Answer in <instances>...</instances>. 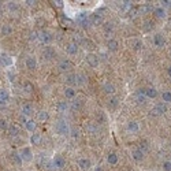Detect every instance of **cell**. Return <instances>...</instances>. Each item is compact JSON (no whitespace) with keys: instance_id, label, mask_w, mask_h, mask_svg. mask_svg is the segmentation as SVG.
<instances>
[{"instance_id":"ee69618b","label":"cell","mask_w":171,"mask_h":171,"mask_svg":"<svg viewBox=\"0 0 171 171\" xmlns=\"http://www.w3.org/2000/svg\"><path fill=\"white\" fill-rule=\"evenodd\" d=\"M70 134H71V137L74 138V140H78L79 138V130L78 129H70Z\"/></svg>"},{"instance_id":"d590c367","label":"cell","mask_w":171,"mask_h":171,"mask_svg":"<svg viewBox=\"0 0 171 171\" xmlns=\"http://www.w3.org/2000/svg\"><path fill=\"white\" fill-rule=\"evenodd\" d=\"M64 81H66L67 85H75V74H69V75H66Z\"/></svg>"},{"instance_id":"8992f818","label":"cell","mask_w":171,"mask_h":171,"mask_svg":"<svg viewBox=\"0 0 171 171\" xmlns=\"http://www.w3.org/2000/svg\"><path fill=\"white\" fill-rule=\"evenodd\" d=\"M85 60H86V63L89 64L90 67H97L99 66V63H100L99 56L95 55V54H88L86 56H85Z\"/></svg>"},{"instance_id":"52a82bcc","label":"cell","mask_w":171,"mask_h":171,"mask_svg":"<svg viewBox=\"0 0 171 171\" xmlns=\"http://www.w3.org/2000/svg\"><path fill=\"white\" fill-rule=\"evenodd\" d=\"M25 66L28 70H36L37 67V58L34 56V55H30V56L26 58L25 60Z\"/></svg>"},{"instance_id":"9a60e30c","label":"cell","mask_w":171,"mask_h":171,"mask_svg":"<svg viewBox=\"0 0 171 171\" xmlns=\"http://www.w3.org/2000/svg\"><path fill=\"white\" fill-rule=\"evenodd\" d=\"M118 48H119V43H118L116 40H114V38H111V40H108L107 43V49L110 52H116Z\"/></svg>"},{"instance_id":"f546056e","label":"cell","mask_w":171,"mask_h":171,"mask_svg":"<svg viewBox=\"0 0 171 171\" xmlns=\"http://www.w3.org/2000/svg\"><path fill=\"white\" fill-rule=\"evenodd\" d=\"M144 155H145V153H142L140 149H134L133 153H131V156H133V159H134L135 162H141V160H142Z\"/></svg>"},{"instance_id":"60d3db41","label":"cell","mask_w":171,"mask_h":171,"mask_svg":"<svg viewBox=\"0 0 171 171\" xmlns=\"http://www.w3.org/2000/svg\"><path fill=\"white\" fill-rule=\"evenodd\" d=\"M118 107V99L116 97H112V99L108 101V108H111V110H114V108Z\"/></svg>"},{"instance_id":"44dd1931","label":"cell","mask_w":171,"mask_h":171,"mask_svg":"<svg viewBox=\"0 0 171 171\" xmlns=\"http://www.w3.org/2000/svg\"><path fill=\"white\" fill-rule=\"evenodd\" d=\"M8 134H10V137H18L21 134L19 127L17 125H10L8 126Z\"/></svg>"},{"instance_id":"7bdbcfd3","label":"cell","mask_w":171,"mask_h":171,"mask_svg":"<svg viewBox=\"0 0 171 171\" xmlns=\"http://www.w3.org/2000/svg\"><path fill=\"white\" fill-rule=\"evenodd\" d=\"M162 99H163L164 103H171V92H163Z\"/></svg>"},{"instance_id":"b9f144b4","label":"cell","mask_w":171,"mask_h":171,"mask_svg":"<svg viewBox=\"0 0 171 171\" xmlns=\"http://www.w3.org/2000/svg\"><path fill=\"white\" fill-rule=\"evenodd\" d=\"M152 29H153V22L152 21H145V22H144V30L149 32V30H152Z\"/></svg>"},{"instance_id":"9c48e42d","label":"cell","mask_w":171,"mask_h":171,"mask_svg":"<svg viewBox=\"0 0 171 171\" xmlns=\"http://www.w3.org/2000/svg\"><path fill=\"white\" fill-rule=\"evenodd\" d=\"M59 70L60 71H70V70L73 69V63H71V60H69V59H63V60H60L59 62Z\"/></svg>"},{"instance_id":"e575fe53","label":"cell","mask_w":171,"mask_h":171,"mask_svg":"<svg viewBox=\"0 0 171 171\" xmlns=\"http://www.w3.org/2000/svg\"><path fill=\"white\" fill-rule=\"evenodd\" d=\"M107 162L110 164H116L118 163V155L116 153H110V155L107 156Z\"/></svg>"},{"instance_id":"91938a15","label":"cell","mask_w":171,"mask_h":171,"mask_svg":"<svg viewBox=\"0 0 171 171\" xmlns=\"http://www.w3.org/2000/svg\"><path fill=\"white\" fill-rule=\"evenodd\" d=\"M0 6H2V2H0Z\"/></svg>"},{"instance_id":"30bf717a","label":"cell","mask_w":171,"mask_h":171,"mask_svg":"<svg viewBox=\"0 0 171 171\" xmlns=\"http://www.w3.org/2000/svg\"><path fill=\"white\" fill-rule=\"evenodd\" d=\"M52 166H54L55 169L60 170V169H63V167L66 166V160H64V159L62 158V156L56 155L54 159H52Z\"/></svg>"},{"instance_id":"ba28073f","label":"cell","mask_w":171,"mask_h":171,"mask_svg":"<svg viewBox=\"0 0 171 171\" xmlns=\"http://www.w3.org/2000/svg\"><path fill=\"white\" fill-rule=\"evenodd\" d=\"M43 56H44V59H47V60H52V59L56 56V51H55L52 47H45V48L43 49Z\"/></svg>"},{"instance_id":"11a10c76","label":"cell","mask_w":171,"mask_h":171,"mask_svg":"<svg viewBox=\"0 0 171 171\" xmlns=\"http://www.w3.org/2000/svg\"><path fill=\"white\" fill-rule=\"evenodd\" d=\"M8 78H10V82H14V81H15V79H14V78H15V75H14V74H10V73H8Z\"/></svg>"},{"instance_id":"7dc6e473","label":"cell","mask_w":171,"mask_h":171,"mask_svg":"<svg viewBox=\"0 0 171 171\" xmlns=\"http://www.w3.org/2000/svg\"><path fill=\"white\" fill-rule=\"evenodd\" d=\"M8 10H10L11 13H14V11L18 10V6H17L14 2H10V3H8Z\"/></svg>"},{"instance_id":"ffe728a7","label":"cell","mask_w":171,"mask_h":171,"mask_svg":"<svg viewBox=\"0 0 171 171\" xmlns=\"http://www.w3.org/2000/svg\"><path fill=\"white\" fill-rule=\"evenodd\" d=\"M25 127L28 131H30V133H34V130L37 129V123L34 119H28V122L25 123Z\"/></svg>"},{"instance_id":"f35d334b","label":"cell","mask_w":171,"mask_h":171,"mask_svg":"<svg viewBox=\"0 0 171 171\" xmlns=\"http://www.w3.org/2000/svg\"><path fill=\"white\" fill-rule=\"evenodd\" d=\"M81 105H82L81 100H73V101H71V108H73L74 111H75V110L78 111L79 108H81Z\"/></svg>"},{"instance_id":"5b68a950","label":"cell","mask_w":171,"mask_h":171,"mask_svg":"<svg viewBox=\"0 0 171 171\" xmlns=\"http://www.w3.org/2000/svg\"><path fill=\"white\" fill-rule=\"evenodd\" d=\"M38 34V40L41 41L43 44H49L52 41V34L47 30H41V32H37Z\"/></svg>"},{"instance_id":"8d00e7d4","label":"cell","mask_w":171,"mask_h":171,"mask_svg":"<svg viewBox=\"0 0 171 171\" xmlns=\"http://www.w3.org/2000/svg\"><path fill=\"white\" fill-rule=\"evenodd\" d=\"M151 11H152V6H149V4H142L140 7V14H148Z\"/></svg>"},{"instance_id":"8fae6325","label":"cell","mask_w":171,"mask_h":171,"mask_svg":"<svg viewBox=\"0 0 171 171\" xmlns=\"http://www.w3.org/2000/svg\"><path fill=\"white\" fill-rule=\"evenodd\" d=\"M85 129H86L88 134H92V135H96L99 134V126L96 125V123L90 122V123H86V126H85Z\"/></svg>"},{"instance_id":"f6af8a7d","label":"cell","mask_w":171,"mask_h":171,"mask_svg":"<svg viewBox=\"0 0 171 171\" xmlns=\"http://www.w3.org/2000/svg\"><path fill=\"white\" fill-rule=\"evenodd\" d=\"M81 45H84V48H92V43L89 40H86V38H82Z\"/></svg>"},{"instance_id":"d4e9b609","label":"cell","mask_w":171,"mask_h":171,"mask_svg":"<svg viewBox=\"0 0 171 171\" xmlns=\"http://www.w3.org/2000/svg\"><path fill=\"white\" fill-rule=\"evenodd\" d=\"M144 92H145V96L148 97V99H156V97H158V90H156L155 88H148V89H144Z\"/></svg>"},{"instance_id":"9f6ffc18","label":"cell","mask_w":171,"mask_h":171,"mask_svg":"<svg viewBox=\"0 0 171 171\" xmlns=\"http://www.w3.org/2000/svg\"><path fill=\"white\" fill-rule=\"evenodd\" d=\"M55 3H56L58 7H63V2H60V0H58V2H55Z\"/></svg>"},{"instance_id":"681fc988","label":"cell","mask_w":171,"mask_h":171,"mask_svg":"<svg viewBox=\"0 0 171 171\" xmlns=\"http://www.w3.org/2000/svg\"><path fill=\"white\" fill-rule=\"evenodd\" d=\"M166 7H171V0H166V2H162V8H166Z\"/></svg>"},{"instance_id":"c3c4849f","label":"cell","mask_w":171,"mask_h":171,"mask_svg":"<svg viewBox=\"0 0 171 171\" xmlns=\"http://www.w3.org/2000/svg\"><path fill=\"white\" fill-rule=\"evenodd\" d=\"M163 170L164 171H171V162H164L163 163Z\"/></svg>"},{"instance_id":"83f0119b","label":"cell","mask_w":171,"mask_h":171,"mask_svg":"<svg viewBox=\"0 0 171 171\" xmlns=\"http://www.w3.org/2000/svg\"><path fill=\"white\" fill-rule=\"evenodd\" d=\"M8 99H10V95H8L7 90H6V89H0V104L7 103Z\"/></svg>"},{"instance_id":"7a4b0ae2","label":"cell","mask_w":171,"mask_h":171,"mask_svg":"<svg viewBox=\"0 0 171 171\" xmlns=\"http://www.w3.org/2000/svg\"><path fill=\"white\" fill-rule=\"evenodd\" d=\"M77 22H78V25H81L82 28H89V26H92V23H90V18L88 14L85 13H81L77 15Z\"/></svg>"},{"instance_id":"e0dca14e","label":"cell","mask_w":171,"mask_h":171,"mask_svg":"<svg viewBox=\"0 0 171 171\" xmlns=\"http://www.w3.org/2000/svg\"><path fill=\"white\" fill-rule=\"evenodd\" d=\"M66 52L69 55H77V52H78V45H77V43H70L66 45Z\"/></svg>"},{"instance_id":"7c38bea8","label":"cell","mask_w":171,"mask_h":171,"mask_svg":"<svg viewBox=\"0 0 171 171\" xmlns=\"http://www.w3.org/2000/svg\"><path fill=\"white\" fill-rule=\"evenodd\" d=\"M33 112H34V108L32 104H23L22 108H21V114H22L23 116H30Z\"/></svg>"},{"instance_id":"2e32d148","label":"cell","mask_w":171,"mask_h":171,"mask_svg":"<svg viewBox=\"0 0 171 171\" xmlns=\"http://www.w3.org/2000/svg\"><path fill=\"white\" fill-rule=\"evenodd\" d=\"M89 18H90V23H92L93 26L103 25V17H101V15H99V14H92V15H90Z\"/></svg>"},{"instance_id":"ac0fdd59","label":"cell","mask_w":171,"mask_h":171,"mask_svg":"<svg viewBox=\"0 0 171 171\" xmlns=\"http://www.w3.org/2000/svg\"><path fill=\"white\" fill-rule=\"evenodd\" d=\"M103 90H104V93H107V95H114L115 93V85L111 84V82H105L104 85H103Z\"/></svg>"},{"instance_id":"db71d44e","label":"cell","mask_w":171,"mask_h":171,"mask_svg":"<svg viewBox=\"0 0 171 171\" xmlns=\"http://www.w3.org/2000/svg\"><path fill=\"white\" fill-rule=\"evenodd\" d=\"M25 3H26V4H28V6H34L37 2H34V0H26Z\"/></svg>"},{"instance_id":"bcb514c9","label":"cell","mask_w":171,"mask_h":171,"mask_svg":"<svg viewBox=\"0 0 171 171\" xmlns=\"http://www.w3.org/2000/svg\"><path fill=\"white\" fill-rule=\"evenodd\" d=\"M13 159H14V162L15 163H18V164H22V158L19 156V153H13Z\"/></svg>"},{"instance_id":"484cf974","label":"cell","mask_w":171,"mask_h":171,"mask_svg":"<svg viewBox=\"0 0 171 171\" xmlns=\"http://www.w3.org/2000/svg\"><path fill=\"white\" fill-rule=\"evenodd\" d=\"M127 130L130 131V133H137L138 130H140V126H138L137 122H134V120H131V122L127 123Z\"/></svg>"},{"instance_id":"5bb4252c","label":"cell","mask_w":171,"mask_h":171,"mask_svg":"<svg viewBox=\"0 0 171 171\" xmlns=\"http://www.w3.org/2000/svg\"><path fill=\"white\" fill-rule=\"evenodd\" d=\"M78 166L81 170H89L90 166H92V162L89 160L88 158H82L78 160Z\"/></svg>"},{"instance_id":"680465c9","label":"cell","mask_w":171,"mask_h":171,"mask_svg":"<svg viewBox=\"0 0 171 171\" xmlns=\"http://www.w3.org/2000/svg\"><path fill=\"white\" fill-rule=\"evenodd\" d=\"M169 74L171 75V67H170V69H169Z\"/></svg>"},{"instance_id":"1f68e13d","label":"cell","mask_w":171,"mask_h":171,"mask_svg":"<svg viewBox=\"0 0 171 171\" xmlns=\"http://www.w3.org/2000/svg\"><path fill=\"white\" fill-rule=\"evenodd\" d=\"M103 29H104V32H105L107 34L112 33V30H114V23H112V22H104V23H103Z\"/></svg>"},{"instance_id":"4fadbf2b","label":"cell","mask_w":171,"mask_h":171,"mask_svg":"<svg viewBox=\"0 0 171 171\" xmlns=\"http://www.w3.org/2000/svg\"><path fill=\"white\" fill-rule=\"evenodd\" d=\"M153 44H155V47H158V48H162V47L166 45V40H164V37L162 36V34H155V36H153Z\"/></svg>"},{"instance_id":"6f0895ef","label":"cell","mask_w":171,"mask_h":171,"mask_svg":"<svg viewBox=\"0 0 171 171\" xmlns=\"http://www.w3.org/2000/svg\"><path fill=\"white\" fill-rule=\"evenodd\" d=\"M95 171H103V170H101V167H100V166H97L95 169Z\"/></svg>"},{"instance_id":"f907efd6","label":"cell","mask_w":171,"mask_h":171,"mask_svg":"<svg viewBox=\"0 0 171 171\" xmlns=\"http://www.w3.org/2000/svg\"><path fill=\"white\" fill-rule=\"evenodd\" d=\"M141 47H142V43H141L140 40H137L134 43V49H141Z\"/></svg>"},{"instance_id":"ab89813d","label":"cell","mask_w":171,"mask_h":171,"mask_svg":"<svg viewBox=\"0 0 171 171\" xmlns=\"http://www.w3.org/2000/svg\"><path fill=\"white\" fill-rule=\"evenodd\" d=\"M8 129V123L6 119H3V118H0V131H6Z\"/></svg>"},{"instance_id":"4dcf8cb0","label":"cell","mask_w":171,"mask_h":171,"mask_svg":"<svg viewBox=\"0 0 171 171\" xmlns=\"http://www.w3.org/2000/svg\"><path fill=\"white\" fill-rule=\"evenodd\" d=\"M37 118H38V120H41V122H47V120L49 119V114L47 112V111H38Z\"/></svg>"},{"instance_id":"d6a6232c","label":"cell","mask_w":171,"mask_h":171,"mask_svg":"<svg viewBox=\"0 0 171 171\" xmlns=\"http://www.w3.org/2000/svg\"><path fill=\"white\" fill-rule=\"evenodd\" d=\"M153 13H155V15L158 17V18H164V17H166V10H164V8H162V7L155 8V10H153Z\"/></svg>"},{"instance_id":"816d5d0a","label":"cell","mask_w":171,"mask_h":171,"mask_svg":"<svg viewBox=\"0 0 171 171\" xmlns=\"http://www.w3.org/2000/svg\"><path fill=\"white\" fill-rule=\"evenodd\" d=\"M30 40H38V34H37V32H32L30 33Z\"/></svg>"},{"instance_id":"f1b7e54d","label":"cell","mask_w":171,"mask_h":171,"mask_svg":"<svg viewBox=\"0 0 171 171\" xmlns=\"http://www.w3.org/2000/svg\"><path fill=\"white\" fill-rule=\"evenodd\" d=\"M86 81H88V78L85 74H75V84L77 85H85Z\"/></svg>"},{"instance_id":"cb8c5ba5","label":"cell","mask_w":171,"mask_h":171,"mask_svg":"<svg viewBox=\"0 0 171 171\" xmlns=\"http://www.w3.org/2000/svg\"><path fill=\"white\" fill-rule=\"evenodd\" d=\"M41 140H43V137H41L40 133H33L30 135V144L32 145H40Z\"/></svg>"},{"instance_id":"277c9868","label":"cell","mask_w":171,"mask_h":171,"mask_svg":"<svg viewBox=\"0 0 171 171\" xmlns=\"http://www.w3.org/2000/svg\"><path fill=\"white\" fill-rule=\"evenodd\" d=\"M19 156L22 158L23 162H32L33 160V152H32V149L29 148V146H23L19 152Z\"/></svg>"},{"instance_id":"4316f807","label":"cell","mask_w":171,"mask_h":171,"mask_svg":"<svg viewBox=\"0 0 171 171\" xmlns=\"http://www.w3.org/2000/svg\"><path fill=\"white\" fill-rule=\"evenodd\" d=\"M75 95H77V92H75V89H74V88L67 86L66 89H64V96H66L67 99H74Z\"/></svg>"},{"instance_id":"74e56055","label":"cell","mask_w":171,"mask_h":171,"mask_svg":"<svg viewBox=\"0 0 171 171\" xmlns=\"http://www.w3.org/2000/svg\"><path fill=\"white\" fill-rule=\"evenodd\" d=\"M33 85L30 84V82H25V84H23V90H25L26 93H32L33 92Z\"/></svg>"},{"instance_id":"836d02e7","label":"cell","mask_w":171,"mask_h":171,"mask_svg":"<svg viewBox=\"0 0 171 171\" xmlns=\"http://www.w3.org/2000/svg\"><path fill=\"white\" fill-rule=\"evenodd\" d=\"M146 100V96H145V92H144V89H141L140 92L137 93V101L140 103V104H144Z\"/></svg>"},{"instance_id":"6da1fadb","label":"cell","mask_w":171,"mask_h":171,"mask_svg":"<svg viewBox=\"0 0 171 171\" xmlns=\"http://www.w3.org/2000/svg\"><path fill=\"white\" fill-rule=\"evenodd\" d=\"M54 129H55V131H56V134H59V135L70 134V126H69V123H67L64 119L56 120V122H55V125H54Z\"/></svg>"},{"instance_id":"f5cc1de1","label":"cell","mask_w":171,"mask_h":171,"mask_svg":"<svg viewBox=\"0 0 171 171\" xmlns=\"http://www.w3.org/2000/svg\"><path fill=\"white\" fill-rule=\"evenodd\" d=\"M97 119H100V122H104L105 118H104V115H103V112H99V114H97ZM100 122H99V123H100Z\"/></svg>"},{"instance_id":"3957f363","label":"cell","mask_w":171,"mask_h":171,"mask_svg":"<svg viewBox=\"0 0 171 171\" xmlns=\"http://www.w3.org/2000/svg\"><path fill=\"white\" fill-rule=\"evenodd\" d=\"M166 111H167L166 103H160V104H156L151 110V115L152 116H160V115H163Z\"/></svg>"},{"instance_id":"7402d4cb","label":"cell","mask_w":171,"mask_h":171,"mask_svg":"<svg viewBox=\"0 0 171 171\" xmlns=\"http://www.w3.org/2000/svg\"><path fill=\"white\" fill-rule=\"evenodd\" d=\"M0 63H2L3 66L8 67V66H11V64H13V60H11V58L8 56L7 54H2V55H0Z\"/></svg>"},{"instance_id":"d6986e66","label":"cell","mask_w":171,"mask_h":171,"mask_svg":"<svg viewBox=\"0 0 171 171\" xmlns=\"http://www.w3.org/2000/svg\"><path fill=\"white\" fill-rule=\"evenodd\" d=\"M69 108H70V105H69V103H67V101H59L56 104V110L60 114H66Z\"/></svg>"},{"instance_id":"603a6c76","label":"cell","mask_w":171,"mask_h":171,"mask_svg":"<svg viewBox=\"0 0 171 171\" xmlns=\"http://www.w3.org/2000/svg\"><path fill=\"white\" fill-rule=\"evenodd\" d=\"M0 33H2L3 37H7V36H11V33H13V28H11V25H3L2 29H0Z\"/></svg>"}]
</instances>
